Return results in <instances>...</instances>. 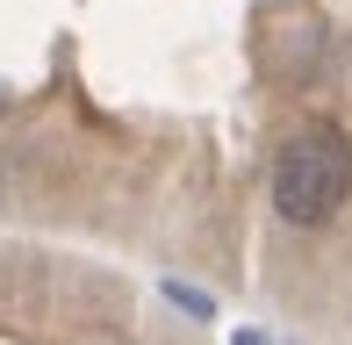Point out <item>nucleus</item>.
<instances>
[{
  "label": "nucleus",
  "mask_w": 352,
  "mask_h": 345,
  "mask_svg": "<svg viewBox=\"0 0 352 345\" xmlns=\"http://www.w3.org/2000/svg\"><path fill=\"white\" fill-rule=\"evenodd\" d=\"M237 345H266V338H252V331H237Z\"/></svg>",
  "instance_id": "f03ea898"
},
{
  "label": "nucleus",
  "mask_w": 352,
  "mask_h": 345,
  "mask_svg": "<svg viewBox=\"0 0 352 345\" xmlns=\"http://www.w3.org/2000/svg\"><path fill=\"white\" fill-rule=\"evenodd\" d=\"M345 194H352V144L338 130H302L295 144L274 159V209L287 216L295 230H309V223H331V216L345 209Z\"/></svg>",
  "instance_id": "f257e3e1"
}]
</instances>
